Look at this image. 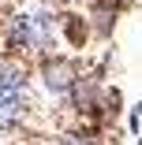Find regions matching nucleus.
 I'll list each match as a JSON object with an SVG mask.
<instances>
[{
  "mask_svg": "<svg viewBox=\"0 0 142 145\" xmlns=\"http://www.w3.org/2000/svg\"><path fill=\"white\" fill-rule=\"evenodd\" d=\"M22 104H26V74L19 63H4L0 67V127L15 123L22 115Z\"/></svg>",
  "mask_w": 142,
  "mask_h": 145,
  "instance_id": "obj_2",
  "label": "nucleus"
},
{
  "mask_svg": "<svg viewBox=\"0 0 142 145\" xmlns=\"http://www.w3.org/2000/svg\"><path fill=\"white\" fill-rule=\"evenodd\" d=\"M52 41V15L38 11V15H15L11 19V48L19 52H38Z\"/></svg>",
  "mask_w": 142,
  "mask_h": 145,
  "instance_id": "obj_1",
  "label": "nucleus"
}]
</instances>
